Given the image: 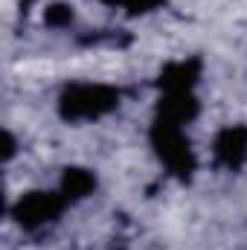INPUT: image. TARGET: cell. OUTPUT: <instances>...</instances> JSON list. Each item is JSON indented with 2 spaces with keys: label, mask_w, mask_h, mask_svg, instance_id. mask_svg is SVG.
<instances>
[{
  "label": "cell",
  "mask_w": 247,
  "mask_h": 250,
  "mask_svg": "<svg viewBox=\"0 0 247 250\" xmlns=\"http://www.w3.org/2000/svg\"><path fill=\"white\" fill-rule=\"evenodd\" d=\"M120 105V90L108 84H70L59 96V114L67 123L99 120Z\"/></svg>",
  "instance_id": "cell-1"
},
{
  "label": "cell",
  "mask_w": 247,
  "mask_h": 250,
  "mask_svg": "<svg viewBox=\"0 0 247 250\" xmlns=\"http://www.w3.org/2000/svg\"><path fill=\"white\" fill-rule=\"evenodd\" d=\"M151 148L175 178H181V181L192 178L198 163H195V151H192L186 134L181 131V125L157 117V123L151 125Z\"/></svg>",
  "instance_id": "cell-2"
},
{
  "label": "cell",
  "mask_w": 247,
  "mask_h": 250,
  "mask_svg": "<svg viewBox=\"0 0 247 250\" xmlns=\"http://www.w3.org/2000/svg\"><path fill=\"white\" fill-rule=\"evenodd\" d=\"M64 195H56V192H26L18 198V204L12 207V215L15 221L23 227V230H41L47 224H53L64 209Z\"/></svg>",
  "instance_id": "cell-3"
},
{
  "label": "cell",
  "mask_w": 247,
  "mask_h": 250,
  "mask_svg": "<svg viewBox=\"0 0 247 250\" xmlns=\"http://www.w3.org/2000/svg\"><path fill=\"white\" fill-rule=\"evenodd\" d=\"M212 151L224 169H242L247 163V125H227L224 131H218Z\"/></svg>",
  "instance_id": "cell-4"
},
{
  "label": "cell",
  "mask_w": 247,
  "mask_h": 250,
  "mask_svg": "<svg viewBox=\"0 0 247 250\" xmlns=\"http://www.w3.org/2000/svg\"><path fill=\"white\" fill-rule=\"evenodd\" d=\"M201 79V62L198 59H186V62H175L163 67L160 73V90L163 93H186L198 84Z\"/></svg>",
  "instance_id": "cell-5"
},
{
  "label": "cell",
  "mask_w": 247,
  "mask_h": 250,
  "mask_svg": "<svg viewBox=\"0 0 247 250\" xmlns=\"http://www.w3.org/2000/svg\"><path fill=\"white\" fill-rule=\"evenodd\" d=\"M157 117L160 120H169L175 125H184V123H192L198 117V99L192 90L186 93H163L160 105H157Z\"/></svg>",
  "instance_id": "cell-6"
},
{
  "label": "cell",
  "mask_w": 247,
  "mask_h": 250,
  "mask_svg": "<svg viewBox=\"0 0 247 250\" xmlns=\"http://www.w3.org/2000/svg\"><path fill=\"white\" fill-rule=\"evenodd\" d=\"M96 189V175L82 166H67L62 175V195L64 201H82Z\"/></svg>",
  "instance_id": "cell-7"
},
{
  "label": "cell",
  "mask_w": 247,
  "mask_h": 250,
  "mask_svg": "<svg viewBox=\"0 0 247 250\" xmlns=\"http://www.w3.org/2000/svg\"><path fill=\"white\" fill-rule=\"evenodd\" d=\"M44 23H47V26H56V29L70 26V23H73V9H70L67 3H53V6H47Z\"/></svg>",
  "instance_id": "cell-8"
},
{
  "label": "cell",
  "mask_w": 247,
  "mask_h": 250,
  "mask_svg": "<svg viewBox=\"0 0 247 250\" xmlns=\"http://www.w3.org/2000/svg\"><path fill=\"white\" fill-rule=\"evenodd\" d=\"M160 3H163V0H123V6H125L128 15H148V12H154Z\"/></svg>",
  "instance_id": "cell-9"
},
{
  "label": "cell",
  "mask_w": 247,
  "mask_h": 250,
  "mask_svg": "<svg viewBox=\"0 0 247 250\" xmlns=\"http://www.w3.org/2000/svg\"><path fill=\"white\" fill-rule=\"evenodd\" d=\"M15 148H18V146H15V137L6 131V134H3V160H12V157H15Z\"/></svg>",
  "instance_id": "cell-10"
},
{
  "label": "cell",
  "mask_w": 247,
  "mask_h": 250,
  "mask_svg": "<svg viewBox=\"0 0 247 250\" xmlns=\"http://www.w3.org/2000/svg\"><path fill=\"white\" fill-rule=\"evenodd\" d=\"M102 3H108V6H114V3H123V0H102Z\"/></svg>",
  "instance_id": "cell-11"
}]
</instances>
